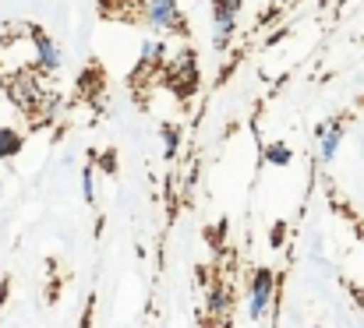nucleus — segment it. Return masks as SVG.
<instances>
[{"instance_id": "423d86ee", "label": "nucleus", "mask_w": 364, "mask_h": 328, "mask_svg": "<svg viewBox=\"0 0 364 328\" xmlns=\"http://www.w3.org/2000/svg\"><path fill=\"white\" fill-rule=\"evenodd\" d=\"M32 39H36V64H39V71H43V75H57L60 64H64L60 46H57L46 32H39V28H32Z\"/></svg>"}, {"instance_id": "0eeeda50", "label": "nucleus", "mask_w": 364, "mask_h": 328, "mask_svg": "<svg viewBox=\"0 0 364 328\" xmlns=\"http://www.w3.org/2000/svg\"><path fill=\"white\" fill-rule=\"evenodd\" d=\"M170 57V46H166V35L163 39H149L138 53V71H159Z\"/></svg>"}, {"instance_id": "9d476101", "label": "nucleus", "mask_w": 364, "mask_h": 328, "mask_svg": "<svg viewBox=\"0 0 364 328\" xmlns=\"http://www.w3.org/2000/svg\"><path fill=\"white\" fill-rule=\"evenodd\" d=\"M209 307H213L216 322H230V318H227V307H230V293H227V286H216V290H213Z\"/></svg>"}, {"instance_id": "7ed1b4c3", "label": "nucleus", "mask_w": 364, "mask_h": 328, "mask_svg": "<svg viewBox=\"0 0 364 328\" xmlns=\"http://www.w3.org/2000/svg\"><path fill=\"white\" fill-rule=\"evenodd\" d=\"M244 0H213V50L223 57L237 32V14Z\"/></svg>"}, {"instance_id": "39448f33", "label": "nucleus", "mask_w": 364, "mask_h": 328, "mask_svg": "<svg viewBox=\"0 0 364 328\" xmlns=\"http://www.w3.org/2000/svg\"><path fill=\"white\" fill-rule=\"evenodd\" d=\"M315 138H318V166H333L343 145V120H326Z\"/></svg>"}, {"instance_id": "9b49d317", "label": "nucleus", "mask_w": 364, "mask_h": 328, "mask_svg": "<svg viewBox=\"0 0 364 328\" xmlns=\"http://www.w3.org/2000/svg\"><path fill=\"white\" fill-rule=\"evenodd\" d=\"M177 148H181V131H177L173 124H166V127H163V155H166V159H173V155H177Z\"/></svg>"}, {"instance_id": "20e7f679", "label": "nucleus", "mask_w": 364, "mask_h": 328, "mask_svg": "<svg viewBox=\"0 0 364 328\" xmlns=\"http://www.w3.org/2000/svg\"><path fill=\"white\" fill-rule=\"evenodd\" d=\"M43 96H46V89H43V82H39L36 75H14V78L7 82V99L18 109H25V113L39 109Z\"/></svg>"}, {"instance_id": "4468645a", "label": "nucleus", "mask_w": 364, "mask_h": 328, "mask_svg": "<svg viewBox=\"0 0 364 328\" xmlns=\"http://www.w3.org/2000/svg\"><path fill=\"white\" fill-rule=\"evenodd\" d=\"M283 236H287V226H272V233H269L272 247H279V244H283Z\"/></svg>"}, {"instance_id": "f8f14e48", "label": "nucleus", "mask_w": 364, "mask_h": 328, "mask_svg": "<svg viewBox=\"0 0 364 328\" xmlns=\"http://www.w3.org/2000/svg\"><path fill=\"white\" fill-rule=\"evenodd\" d=\"M82 198H85L89 205L96 202V173H92V166L82 170Z\"/></svg>"}, {"instance_id": "6e6552de", "label": "nucleus", "mask_w": 364, "mask_h": 328, "mask_svg": "<svg viewBox=\"0 0 364 328\" xmlns=\"http://www.w3.org/2000/svg\"><path fill=\"white\" fill-rule=\"evenodd\" d=\"M265 163L269 166H290L294 163V148L287 141H269L265 145Z\"/></svg>"}, {"instance_id": "f03ea898", "label": "nucleus", "mask_w": 364, "mask_h": 328, "mask_svg": "<svg viewBox=\"0 0 364 328\" xmlns=\"http://www.w3.org/2000/svg\"><path fill=\"white\" fill-rule=\"evenodd\" d=\"M138 14H141L145 28H152L156 35L184 32V14H181L177 0H138Z\"/></svg>"}, {"instance_id": "1a4fd4ad", "label": "nucleus", "mask_w": 364, "mask_h": 328, "mask_svg": "<svg viewBox=\"0 0 364 328\" xmlns=\"http://www.w3.org/2000/svg\"><path fill=\"white\" fill-rule=\"evenodd\" d=\"M21 152V134L11 127H0V159H11Z\"/></svg>"}, {"instance_id": "ddd939ff", "label": "nucleus", "mask_w": 364, "mask_h": 328, "mask_svg": "<svg viewBox=\"0 0 364 328\" xmlns=\"http://www.w3.org/2000/svg\"><path fill=\"white\" fill-rule=\"evenodd\" d=\"M100 170H103V173H117V152H114V148L100 155Z\"/></svg>"}, {"instance_id": "f257e3e1", "label": "nucleus", "mask_w": 364, "mask_h": 328, "mask_svg": "<svg viewBox=\"0 0 364 328\" xmlns=\"http://www.w3.org/2000/svg\"><path fill=\"white\" fill-rule=\"evenodd\" d=\"M279 300V275L272 268H255L247 283V318L255 325L272 318V307Z\"/></svg>"}]
</instances>
